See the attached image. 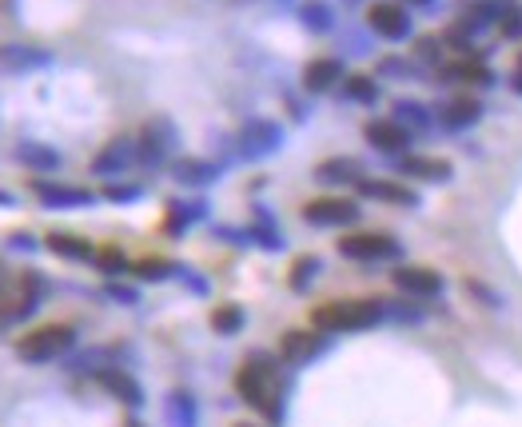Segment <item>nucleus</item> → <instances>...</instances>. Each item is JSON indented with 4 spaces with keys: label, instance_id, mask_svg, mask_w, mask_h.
I'll use <instances>...</instances> for the list:
<instances>
[{
    "label": "nucleus",
    "instance_id": "obj_9",
    "mask_svg": "<svg viewBox=\"0 0 522 427\" xmlns=\"http://www.w3.org/2000/svg\"><path fill=\"white\" fill-rule=\"evenodd\" d=\"M395 284H399L403 292H411V296H439V292H443V280H439V272H431V268H399V272H395Z\"/></svg>",
    "mask_w": 522,
    "mask_h": 427
},
{
    "label": "nucleus",
    "instance_id": "obj_14",
    "mask_svg": "<svg viewBox=\"0 0 522 427\" xmlns=\"http://www.w3.org/2000/svg\"><path fill=\"white\" fill-rule=\"evenodd\" d=\"M319 180H335V184H359L363 180V168L355 164V160H327V164H319Z\"/></svg>",
    "mask_w": 522,
    "mask_h": 427
},
{
    "label": "nucleus",
    "instance_id": "obj_17",
    "mask_svg": "<svg viewBox=\"0 0 522 427\" xmlns=\"http://www.w3.org/2000/svg\"><path fill=\"white\" fill-rule=\"evenodd\" d=\"M168 404H172V427H196V404H192V396L176 392Z\"/></svg>",
    "mask_w": 522,
    "mask_h": 427
},
{
    "label": "nucleus",
    "instance_id": "obj_10",
    "mask_svg": "<svg viewBox=\"0 0 522 427\" xmlns=\"http://www.w3.org/2000/svg\"><path fill=\"white\" fill-rule=\"evenodd\" d=\"M100 384H104L116 400H124L128 408H140V404H144V392H140V384H136L128 372H104V376H100Z\"/></svg>",
    "mask_w": 522,
    "mask_h": 427
},
{
    "label": "nucleus",
    "instance_id": "obj_15",
    "mask_svg": "<svg viewBox=\"0 0 522 427\" xmlns=\"http://www.w3.org/2000/svg\"><path fill=\"white\" fill-rule=\"evenodd\" d=\"M212 328H216L220 336H232V332H240V328H244V312H240L236 304H224V308H216V312H212Z\"/></svg>",
    "mask_w": 522,
    "mask_h": 427
},
{
    "label": "nucleus",
    "instance_id": "obj_22",
    "mask_svg": "<svg viewBox=\"0 0 522 427\" xmlns=\"http://www.w3.org/2000/svg\"><path fill=\"white\" fill-rule=\"evenodd\" d=\"M311 272H319V260H311V256H307V260H299V264H295V272H291V288H307V284H311V280H307Z\"/></svg>",
    "mask_w": 522,
    "mask_h": 427
},
{
    "label": "nucleus",
    "instance_id": "obj_5",
    "mask_svg": "<svg viewBox=\"0 0 522 427\" xmlns=\"http://www.w3.org/2000/svg\"><path fill=\"white\" fill-rule=\"evenodd\" d=\"M303 216L319 228H335V224H355L359 220V204L347 196H319L303 208Z\"/></svg>",
    "mask_w": 522,
    "mask_h": 427
},
{
    "label": "nucleus",
    "instance_id": "obj_3",
    "mask_svg": "<svg viewBox=\"0 0 522 427\" xmlns=\"http://www.w3.org/2000/svg\"><path fill=\"white\" fill-rule=\"evenodd\" d=\"M72 340H76V332H72L68 324H44V328L28 332V336L16 344V356L28 360V364H44V360L64 356V352L72 348Z\"/></svg>",
    "mask_w": 522,
    "mask_h": 427
},
{
    "label": "nucleus",
    "instance_id": "obj_20",
    "mask_svg": "<svg viewBox=\"0 0 522 427\" xmlns=\"http://www.w3.org/2000/svg\"><path fill=\"white\" fill-rule=\"evenodd\" d=\"M347 96H351V100H375L379 88H375L371 76H351V80H347Z\"/></svg>",
    "mask_w": 522,
    "mask_h": 427
},
{
    "label": "nucleus",
    "instance_id": "obj_6",
    "mask_svg": "<svg viewBox=\"0 0 522 427\" xmlns=\"http://www.w3.org/2000/svg\"><path fill=\"white\" fill-rule=\"evenodd\" d=\"M367 24H371L379 36H387V40H403V36H411V16H407V8L395 4V0H379V4H371Z\"/></svg>",
    "mask_w": 522,
    "mask_h": 427
},
{
    "label": "nucleus",
    "instance_id": "obj_8",
    "mask_svg": "<svg viewBox=\"0 0 522 427\" xmlns=\"http://www.w3.org/2000/svg\"><path fill=\"white\" fill-rule=\"evenodd\" d=\"M407 128L399 120H371L367 124V144H375L379 152H403L407 148Z\"/></svg>",
    "mask_w": 522,
    "mask_h": 427
},
{
    "label": "nucleus",
    "instance_id": "obj_19",
    "mask_svg": "<svg viewBox=\"0 0 522 427\" xmlns=\"http://www.w3.org/2000/svg\"><path fill=\"white\" fill-rule=\"evenodd\" d=\"M451 72H455V76H463V80H479V84H487V80H491V68H487V64H479V60H459Z\"/></svg>",
    "mask_w": 522,
    "mask_h": 427
},
{
    "label": "nucleus",
    "instance_id": "obj_1",
    "mask_svg": "<svg viewBox=\"0 0 522 427\" xmlns=\"http://www.w3.org/2000/svg\"><path fill=\"white\" fill-rule=\"evenodd\" d=\"M236 392H240L260 416H267L271 424L283 420V380H279V372H275V364H271L267 356H252V360L240 368Z\"/></svg>",
    "mask_w": 522,
    "mask_h": 427
},
{
    "label": "nucleus",
    "instance_id": "obj_13",
    "mask_svg": "<svg viewBox=\"0 0 522 427\" xmlns=\"http://www.w3.org/2000/svg\"><path fill=\"white\" fill-rule=\"evenodd\" d=\"M359 192L363 196H375V200H391V204H415V192L411 188H399L391 180H359Z\"/></svg>",
    "mask_w": 522,
    "mask_h": 427
},
{
    "label": "nucleus",
    "instance_id": "obj_25",
    "mask_svg": "<svg viewBox=\"0 0 522 427\" xmlns=\"http://www.w3.org/2000/svg\"><path fill=\"white\" fill-rule=\"evenodd\" d=\"M128 427H144V424H140V420H128Z\"/></svg>",
    "mask_w": 522,
    "mask_h": 427
},
{
    "label": "nucleus",
    "instance_id": "obj_7",
    "mask_svg": "<svg viewBox=\"0 0 522 427\" xmlns=\"http://www.w3.org/2000/svg\"><path fill=\"white\" fill-rule=\"evenodd\" d=\"M339 76H343V64L335 56H319V60H311L303 68V88L307 92H327V88L339 84Z\"/></svg>",
    "mask_w": 522,
    "mask_h": 427
},
{
    "label": "nucleus",
    "instance_id": "obj_27",
    "mask_svg": "<svg viewBox=\"0 0 522 427\" xmlns=\"http://www.w3.org/2000/svg\"><path fill=\"white\" fill-rule=\"evenodd\" d=\"M236 427H252V424H236Z\"/></svg>",
    "mask_w": 522,
    "mask_h": 427
},
{
    "label": "nucleus",
    "instance_id": "obj_12",
    "mask_svg": "<svg viewBox=\"0 0 522 427\" xmlns=\"http://www.w3.org/2000/svg\"><path fill=\"white\" fill-rule=\"evenodd\" d=\"M479 116H483V104H479L475 96H459V100H451V104L443 108L447 128H467V124H475Z\"/></svg>",
    "mask_w": 522,
    "mask_h": 427
},
{
    "label": "nucleus",
    "instance_id": "obj_21",
    "mask_svg": "<svg viewBox=\"0 0 522 427\" xmlns=\"http://www.w3.org/2000/svg\"><path fill=\"white\" fill-rule=\"evenodd\" d=\"M303 20H307V28H315V32H323V28L331 24V12H327L323 4H307V8H303Z\"/></svg>",
    "mask_w": 522,
    "mask_h": 427
},
{
    "label": "nucleus",
    "instance_id": "obj_11",
    "mask_svg": "<svg viewBox=\"0 0 522 427\" xmlns=\"http://www.w3.org/2000/svg\"><path fill=\"white\" fill-rule=\"evenodd\" d=\"M319 348H323V340L311 336V332H287V336H283V360H291V364L311 360Z\"/></svg>",
    "mask_w": 522,
    "mask_h": 427
},
{
    "label": "nucleus",
    "instance_id": "obj_2",
    "mask_svg": "<svg viewBox=\"0 0 522 427\" xmlns=\"http://www.w3.org/2000/svg\"><path fill=\"white\" fill-rule=\"evenodd\" d=\"M379 320H383L379 300H335V304H323L311 312V324L319 332H363Z\"/></svg>",
    "mask_w": 522,
    "mask_h": 427
},
{
    "label": "nucleus",
    "instance_id": "obj_26",
    "mask_svg": "<svg viewBox=\"0 0 522 427\" xmlns=\"http://www.w3.org/2000/svg\"><path fill=\"white\" fill-rule=\"evenodd\" d=\"M411 4H427V0H411Z\"/></svg>",
    "mask_w": 522,
    "mask_h": 427
},
{
    "label": "nucleus",
    "instance_id": "obj_23",
    "mask_svg": "<svg viewBox=\"0 0 522 427\" xmlns=\"http://www.w3.org/2000/svg\"><path fill=\"white\" fill-rule=\"evenodd\" d=\"M499 28H503V36H522V12L519 8L499 12Z\"/></svg>",
    "mask_w": 522,
    "mask_h": 427
},
{
    "label": "nucleus",
    "instance_id": "obj_18",
    "mask_svg": "<svg viewBox=\"0 0 522 427\" xmlns=\"http://www.w3.org/2000/svg\"><path fill=\"white\" fill-rule=\"evenodd\" d=\"M48 244H52L60 256H72V260H84V256H92V252H88V244H84V240H72V236H52Z\"/></svg>",
    "mask_w": 522,
    "mask_h": 427
},
{
    "label": "nucleus",
    "instance_id": "obj_24",
    "mask_svg": "<svg viewBox=\"0 0 522 427\" xmlns=\"http://www.w3.org/2000/svg\"><path fill=\"white\" fill-rule=\"evenodd\" d=\"M515 92H522V68L515 72Z\"/></svg>",
    "mask_w": 522,
    "mask_h": 427
},
{
    "label": "nucleus",
    "instance_id": "obj_4",
    "mask_svg": "<svg viewBox=\"0 0 522 427\" xmlns=\"http://www.w3.org/2000/svg\"><path fill=\"white\" fill-rule=\"evenodd\" d=\"M339 252L347 260H391V256H399V240L387 232H355V236L339 240Z\"/></svg>",
    "mask_w": 522,
    "mask_h": 427
},
{
    "label": "nucleus",
    "instance_id": "obj_28",
    "mask_svg": "<svg viewBox=\"0 0 522 427\" xmlns=\"http://www.w3.org/2000/svg\"><path fill=\"white\" fill-rule=\"evenodd\" d=\"M519 68H522V64H519Z\"/></svg>",
    "mask_w": 522,
    "mask_h": 427
},
{
    "label": "nucleus",
    "instance_id": "obj_16",
    "mask_svg": "<svg viewBox=\"0 0 522 427\" xmlns=\"http://www.w3.org/2000/svg\"><path fill=\"white\" fill-rule=\"evenodd\" d=\"M403 172H411V176H439V180L451 176V168H447L443 160H419V156H407V160H403Z\"/></svg>",
    "mask_w": 522,
    "mask_h": 427
}]
</instances>
